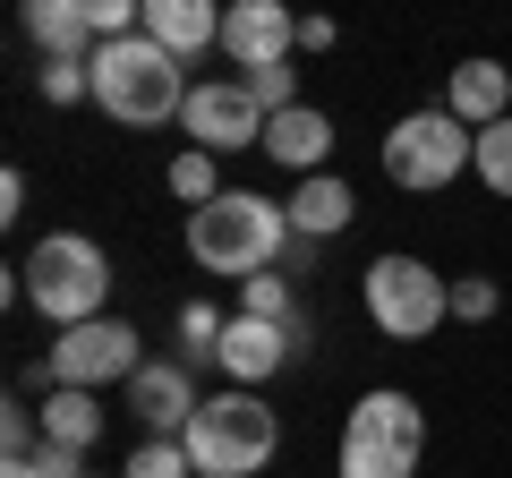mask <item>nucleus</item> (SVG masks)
<instances>
[{
	"instance_id": "nucleus-1",
	"label": "nucleus",
	"mask_w": 512,
	"mask_h": 478,
	"mask_svg": "<svg viewBox=\"0 0 512 478\" xmlns=\"http://www.w3.org/2000/svg\"><path fill=\"white\" fill-rule=\"evenodd\" d=\"M291 257V214L282 197H256V188H222L214 205L188 214V265L222 282H256V274H282Z\"/></svg>"
},
{
	"instance_id": "nucleus-2",
	"label": "nucleus",
	"mask_w": 512,
	"mask_h": 478,
	"mask_svg": "<svg viewBox=\"0 0 512 478\" xmlns=\"http://www.w3.org/2000/svg\"><path fill=\"white\" fill-rule=\"evenodd\" d=\"M18 274H26V308L52 316V333L111 316V257H103V239H86V231L35 239V248L18 257Z\"/></svg>"
},
{
	"instance_id": "nucleus-3",
	"label": "nucleus",
	"mask_w": 512,
	"mask_h": 478,
	"mask_svg": "<svg viewBox=\"0 0 512 478\" xmlns=\"http://www.w3.org/2000/svg\"><path fill=\"white\" fill-rule=\"evenodd\" d=\"M94 111L128 120V129H163L188 111V86H180V60L163 52L154 35H128V43H94Z\"/></svg>"
},
{
	"instance_id": "nucleus-4",
	"label": "nucleus",
	"mask_w": 512,
	"mask_h": 478,
	"mask_svg": "<svg viewBox=\"0 0 512 478\" xmlns=\"http://www.w3.org/2000/svg\"><path fill=\"white\" fill-rule=\"evenodd\" d=\"M419 453H427V410L410 402L402 385H376L350 402L342 419V461L333 478H419Z\"/></svg>"
},
{
	"instance_id": "nucleus-5",
	"label": "nucleus",
	"mask_w": 512,
	"mask_h": 478,
	"mask_svg": "<svg viewBox=\"0 0 512 478\" xmlns=\"http://www.w3.org/2000/svg\"><path fill=\"white\" fill-rule=\"evenodd\" d=\"M188 461H197V478H256L265 461L282 453V419L265 410V393H205V410L188 419Z\"/></svg>"
},
{
	"instance_id": "nucleus-6",
	"label": "nucleus",
	"mask_w": 512,
	"mask_h": 478,
	"mask_svg": "<svg viewBox=\"0 0 512 478\" xmlns=\"http://www.w3.org/2000/svg\"><path fill=\"white\" fill-rule=\"evenodd\" d=\"M359 308H367V325H376L384 342H427V333L453 316V282H444L427 257L384 248V257L359 274Z\"/></svg>"
},
{
	"instance_id": "nucleus-7",
	"label": "nucleus",
	"mask_w": 512,
	"mask_h": 478,
	"mask_svg": "<svg viewBox=\"0 0 512 478\" xmlns=\"http://www.w3.org/2000/svg\"><path fill=\"white\" fill-rule=\"evenodd\" d=\"M478 154V129H461L453 111H402L393 129H384V180L410 188V197H436V188H453L461 171H470Z\"/></svg>"
},
{
	"instance_id": "nucleus-8",
	"label": "nucleus",
	"mask_w": 512,
	"mask_h": 478,
	"mask_svg": "<svg viewBox=\"0 0 512 478\" xmlns=\"http://www.w3.org/2000/svg\"><path fill=\"white\" fill-rule=\"evenodd\" d=\"M52 385L69 393H103V385H128V376L146 368V342H137V325L128 316H94V325H69L52 333Z\"/></svg>"
},
{
	"instance_id": "nucleus-9",
	"label": "nucleus",
	"mask_w": 512,
	"mask_h": 478,
	"mask_svg": "<svg viewBox=\"0 0 512 478\" xmlns=\"http://www.w3.org/2000/svg\"><path fill=\"white\" fill-rule=\"evenodd\" d=\"M180 129L197 137V154H248L265 146V103H256L239 77H205V86H188V111H180Z\"/></svg>"
},
{
	"instance_id": "nucleus-10",
	"label": "nucleus",
	"mask_w": 512,
	"mask_h": 478,
	"mask_svg": "<svg viewBox=\"0 0 512 478\" xmlns=\"http://www.w3.org/2000/svg\"><path fill=\"white\" fill-rule=\"evenodd\" d=\"M197 410H205V393H197L188 359H146V368L128 376V419L146 427V436H188Z\"/></svg>"
},
{
	"instance_id": "nucleus-11",
	"label": "nucleus",
	"mask_w": 512,
	"mask_h": 478,
	"mask_svg": "<svg viewBox=\"0 0 512 478\" xmlns=\"http://www.w3.org/2000/svg\"><path fill=\"white\" fill-rule=\"evenodd\" d=\"M222 52H231V69H274V60L299 52V18L282 9V0H239V9H222Z\"/></svg>"
},
{
	"instance_id": "nucleus-12",
	"label": "nucleus",
	"mask_w": 512,
	"mask_h": 478,
	"mask_svg": "<svg viewBox=\"0 0 512 478\" xmlns=\"http://www.w3.org/2000/svg\"><path fill=\"white\" fill-rule=\"evenodd\" d=\"M291 359H299V350H291V333H282V325H256V316H231V333H222V359H214V368L231 376L239 393H256L265 376H282V368H291Z\"/></svg>"
},
{
	"instance_id": "nucleus-13",
	"label": "nucleus",
	"mask_w": 512,
	"mask_h": 478,
	"mask_svg": "<svg viewBox=\"0 0 512 478\" xmlns=\"http://www.w3.org/2000/svg\"><path fill=\"white\" fill-rule=\"evenodd\" d=\"M282 214H291V239H342L350 222H359V188L333 180V171H316V180H299L291 197H282Z\"/></svg>"
},
{
	"instance_id": "nucleus-14",
	"label": "nucleus",
	"mask_w": 512,
	"mask_h": 478,
	"mask_svg": "<svg viewBox=\"0 0 512 478\" xmlns=\"http://www.w3.org/2000/svg\"><path fill=\"white\" fill-rule=\"evenodd\" d=\"M444 111H453L461 129H495V120H512V69H504V60H461V69L444 77Z\"/></svg>"
},
{
	"instance_id": "nucleus-15",
	"label": "nucleus",
	"mask_w": 512,
	"mask_h": 478,
	"mask_svg": "<svg viewBox=\"0 0 512 478\" xmlns=\"http://www.w3.org/2000/svg\"><path fill=\"white\" fill-rule=\"evenodd\" d=\"M265 154H274L282 171H299V180H316V171L333 163V120H325L316 103L274 111V120H265Z\"/></svg>"
},
{
	"instance_id": "nucleus-16",
	"label": "nucleus",
	"mask_w": 512,
	"mask_h": 478,
	"mask_svg": "<svg viewBox=\"0 0 512 478\" xmlns=\"http://www.w3.org/2000/svg\"><path fill=\"white\" fill-rule=\"evenodd\" d=\"M146 35L188 69L197 52H214V43H222V9H214V0H146Z\"/></svg>"
},
{
	"instance_id": "nucleus-17",
	"label": "nucleus",
	"mask_w": 512,
	"mask_h": 478,
	"mask_svg": "<svg viewBox=\"0 0 512 478\" xmlns=\"http://www.w3.org/2000/svg\"><path fill=\"white\" fill-rule=\"evenodd\" d=\"M18 26H26V43H35L43 60H94V18H86V0H26Z\"/></svg>"
},
{
	"instance_id": "nucleus-18",
	"label": "nucleus",
	"mask_w": 512,
	"mask_h": 478,
	"mask_svg": "<svg viewBox=\"0 0 512 478\" xmlns=\"http://www.w3.org/2000/svg\"><path fill=\"white\" fill-rule=\"evenodd\" d=\"M35 419H43V444H69V453H94V436H103V402L94 393H69V385L43 393Z\"/></svg>"
},
{
	"instance_id": "nucleus-19",
	"label": "nucleus",
	"mask_w": 512,
	"mask_h": 478,
	"mask_svg": "<svg viewBox=\"0 0 512 478\" xmlns=\"http://www.w3.org/2000/svg\"><path fill=\"white\" fill-rule=\"evenodd\" d=\"M239 316H256V325H282V333H291L308 308H299L291 274H256V282H239Z\"/></svg>"
},
{
	"instance_id": "nucleus-20",
	"label": "nucleus",
	"mask_w": 512,
	"mask_h": 478,
	"mask_svg": "<svg viewBox=\"0 0 512 478\" xmlns=\"http://www.w3.org/2000/svg\"><path fill=\"white\" fill-rule=\"evenodd\" d=\"M222 333H231V316H222L214 299H188V308H180V359H188V368H214Z\"/></svg>"
},
{
	"instance_id": "nucleus-21",
	"label": "nucleus",
	"mask_w": 512,
	"mask_h": 478,
	"mask_svg": "<svg viewBox=\"0 0 512 478\" xmlns=\"http://www.w3.org/2000/svg\"><path fill=\"white\" fill-rule=\"evenodd\" d=\"M163 180H171V197H180L188 214L222 197V163H214V154H197V146H180V154H171V171H163Z\"/></svg>"
},
{
	"instance_id": "nucleus-22",
	"label": "nucleus",
	"mask_w": 512,
	"mask_h": 478,
	"mask_svg": "<svg viewBox=\"0 0 512 478\" xmlns=\"http://www.w3.org/2000/svg\"><path fill=\"white\" fill-rule=\"evenodd\" d=\"M120 478H197V461H188L180 436H146L137 453L120 461Z\"/></svg>"
},
{
	"instance_id": "nucleus-23",
	"label": "nucleus",
	"mask_w": 512,
	"mask_h": 478,
	"mask_svg": "<svg viewBox=\"0 0 512 478\" xmlns=\"http://www.w3.org/2000/svg\"><path fill=\"white\" fill-rule=\"evenodd\" d=\"M35 94H43L52 111L94 103V69H86V60H43V69H35Z\"/></svg>"
},
{
	"instance_id": "nucleus-24",
	"label": "nucleus",
	"mask_w": 512,
	"mask_h": 478,
	"mask_svg": "<svg viewBox=\"0 0 512 478\" xmlns=\"http://www.w3.org/2000/svg\"><path fill=\"white\" fill-rule=\"evenodd\" d=\"M470 171L495 188V197H512V120H495V129H478V154H470Z\"/></svg>"
},
{
	"instance_id": "nucleus-25",
	"label": "nucleus",
	"mask_w": 512,
	"mask_h": 478,
	"mask_svg": "<svg viewBox=\"0 0 512 478\" xmlns=\"http://www.w3.org/2000/svg\"><path fill=\"white\" fill-rule=\"evenodd\" d=\"M239 86L265 103V120H274V111H299V69H291V60H274V69H248Z\"/></svg>"
},
{
	"instance_id": "nucleus-26",
	"label": "nucleus",
	"mask_w": 512,
	"mask_h": 478,
	"mask_svg": "<svg viewBox=\"0 0 512 478\" xmlns=\"http://www.w3.org/2000/svg\"><path fill=\"white\" fill-rule=\"evenodd\" d=\"M495 308H504V291H495L487 274H461V282H453V316H461V325H487Z\"/></svg>"
},
{
	"instance_id": "nucleus-27",
	"label": "nucleus",
	"mask_w": 512,
	"mask_h": 478,
	"mask_svg": "<svg viewBox=\"0 0 512 478\" xmlns=\"http://www.w3.org/2000/svg\"><path fill=\"white\" fill-rule=\"evenodd\" d=\"M333 43H342L333 18H299V52H333Z\"/></svg>"
},
{
	"instance_id": "nucleus-28",
	"label": "nucleus",
	"mask_w": 512,
	"mask_h": 478,
	"mask_svg": "<svg viewBox=\"0 0 512 478\" xmlns=\"http://www.w3.org/2000/svg\"><path fill=\"white\" fill-rule=\"evenodd\" d=\"M26 214V171H0V222Z\"/></svg>"
},
{
	"instance_id": "nucleus-29",
	"label": "nucleus",
	"mask_w": 512,
	"mask_h": 478,
	"mask_svg": "<svg viewBox=\"0 0 512 478\" xmlns=\"http://www.w3.org/2000/svg\"><path fill=\"white\" fill-rule=\"evenodd\" d=\"M0 478H43V470H35V461H0Z\"/></svg>"
}]
</instances>
